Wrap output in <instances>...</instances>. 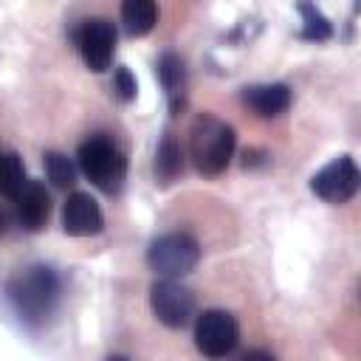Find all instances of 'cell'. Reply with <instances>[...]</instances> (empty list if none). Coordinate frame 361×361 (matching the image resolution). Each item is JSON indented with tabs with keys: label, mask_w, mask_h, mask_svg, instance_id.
<instances>
[{
	"label": "cell",
	"mask_w": 361,
	"mask_h": 361,
	"mask_svg": "<svg viewBox=\"0 0 361 361\" xmlns=\"http://www.w3.org/2000/svg\"><path fill=\"white\" fill-rule=\"evenodd\" d=\"M59 293L62 282L48 265H28L6 282V299L28 327H39L56 310Z\"/></svg>",
	"instance_id": "cell-1"
},
{
	"label": "cell",
	"mask_w": 361,
	"mask_h": 361,
	"mask_svg": "<svg viewBox=\"0 0 361 361\" xmlns=\"http://www.w3.org/2000/svg\"><path fill=\"white\" fill-rule=\"evenodd\" d=\"M234 147H237V133L223 118H217L212 113H200L192 121L189 155H192V164L200 175L214 178V175L226 172V166L234 158Z\"/></svg>",
	"instance_id": "cell-2"
},
{
	"label": "cell",
	"mask_w": 361,
	"mask_h": 361,
	"mask_svg": "<svg viewBox=\"0 0 361 361\" xmlns=\"http://www.w3.org/2000/svg\"><path fill=\"white\" fill-rule=\"evenodd\" d=\"M76 164L93 186H99L107 195H116L124 186L127 178V158L118 149V144L107 135H90L79 144Z\"/></svg>",
	"instance_id": "cell-3"
},
{
	"label": "cell",
	"mask_w": 361,
	"mask_h": 361,
	"mask_svg": "<svg viewBox=\"0 0 361 361\" xmlns=\"http://www.w3.org/2000/svg\"><path fill=\"white\" fill-rule=\"evenodd\" d=\"M200 259V245L186 231H166L155 237L147 248V265L155 276L164 279H180L195 271Z\"/></svg>",
	"instance_id": "cell-4"
},
{
	"label": "cell",
	"mask_w": 361,
	"mask_h": 361,
	"mask_svg": "<svg viewBox=\"0 0 361 361\" xmlns=\"http://www.w3.org/2000/svg\"><path fill=\"white\" fill-rule=\"evenodd\" d=\"M149 307L164 327L183 330L195 319L197 302H195V293L189 288H183L178 279L158 276V282H152V288H149Z\"/></svg>",
	"instance_id": "cell-5"
},
{
	"label": "cell",
	"mask_w": 361,
	"mask_h": 361,
	"mask_svg": "<svg viewBox=\"0 0 361 361\" xmlns=\"http://www.w3.org/2000/svg\"><path fill=\"white\" fill-rule=\"evenodd\" d=\"M240 341V324L228 310L209 307L195 322V347L206 358H226Z\"/></svg>",
	"instance_id": "cell-6"
},
{
	"label": "cell",
	"mask_w": 361,
	"mask_h": 361,
	"mask_svg": "<svg viewBox=\"0 0 361 361\" xmlns=\"http://www.w3.org/2000/svg\"><path fill=\"white\" fill-rule=\"evenodd\" d=\"M361 183V172L355 166V161L350 155H338L330 164H324L313 178H310V192L316 197H322L324 203L341 206L347 200L355 197Z\"/></svg>",
	"instance_id": "cell-7"
},
{
	"label": "cell",
	"mask_w": 361,
	"mask_h": 361,
	"mask_svg": "<svg viewBox=\"0 0 361 361\" xmlns=\"http://www.w3.org/2000/svg\"><path fill=\"white\" fill-rule=\"evenodd\" d=\"M73 42H76V51L87 71L102 73L110 68L113 51H116V28L110 20H102V17L85 20L73 31Z\"/></svg>",
	"instance_id": "cell-8"
},
{
	"label": "cell",
	"mask_w": 361,
	"mask_h": 361,
	"mask_svg": "<svg viewBox=\"0 0 361 361\" xmlns=\"http://www.w3.org/2000/svg\"><path fill=\"white\" fill-rule=\"evenodd\" d=\"M62 228L71 237H90L104 228V214L87 192H71L62 206Z\"/></svg>",
	"instance_id": "cell-9"
},
{
	"label": "cell",
	"mask_w": 361,
	"mask_h": 361,
	"mask_svg": "<svg viewBox=\"0 0 361 361\" xmlns=\"http://www.w3.org/2000/svg\"><path fill=\"white\" fill-rule=\"evenodd\" d=\"M243 104L257 113L259 118H274L290 107V87L282 82H268V85H248L240 93Z\"/></svg>",
	"instance_id": "cell-10"
},
{
	"label": "cell",
	"mask_w": 361,
	"mask_h": 361,
	"mask_svg": "<svg viewBox=\"0 0 361 361\" xmlns=\"http://www.w3.org/2000/svg\"><path fill=\"white\" fill-rule=\"evenodd\" d=\"M14 203H17V217L28 231H39L51 217V195L39 180H25Z\"/></svg>",
	"instance_id": "cell-11"
},
{
	"label": "cell",
	"mask_w": 361,
	"mask_h": 361,
	"mask_svg": "<svg viewBox=\"0 0 361 361\" xmlns=\"http://www.w3.org/2000/svg\"><path fill=\"white\" fill-rule=\"evenodd\" d=\"M158 82L169 99V110L172 116H178L183 110V96H186V62L175 54V51H164L158 56Z\"/></svg>",
	"instance_id": "cell-12"
},
{
	"label": "cell",
	"mask_w": 361,
	"mask_h": 361,
	"mask_svg": "<svg viewBox=\"0 0 361 361\" xmlns=\"http://www.w3.org/2000/svg\"><path fill=\"white\" fill-rule=\"evenodd\" d=\"M183 172V152H180V144L175 138L172 130H164L161 141H158V149H155V178L161 186H169L172 180H178Z\"/></svg>",
	"instance_id": "cell-13"
},
{
	"label": "cell",
	"mask_w": 361,
	"mask_h": 361,
	"mask_svg": "<svg viewBox=\"0 0 361 361\" xmlns=\"http://www.w3.org/2000/svg\"><path fill=\"white\" fill-rule=\"evenodd\" d=\"M121 23L130 37H147L158 23L155 0H121Z\"/></svg>",
	"instance_id": "cell-14"
},
{
	"label": "cell",
	"mask_w": 361,
	"mask_h": 361,
	"mask_svg": "<svg viewBox=\"0 0 361 361\" xmlns=\"http://www.w3.org/2000/svg\"><path fill=\"white\" fill-rule=\"evenodd\" d=\"M296 8L302 14V31H299L302 39H307V42H324V39L333 37V23L322 14V8H316V3L299 0Z\"/></svg>",
	"instance_id": "cell-15"
},
{
	"label": "cell",
	"mask_w": 361,
	"mask_h": 361,
	"mask_svg": "<svg viewBox=\"0 0 361 361\" xmlns=\"http://www.w3.org/2000/svg\"><path fill=\"white\" fill-rule=\"evenodd\" d=\"M25 166L17 152H0V195L3 197H17V192L25 183Z\"/></svg>",
	"instance_id": "cell-16"
},
{
	"label": "cell",
	"mask_w": 361,
	"mask_h": 361,
	"mask_svg": "<svg viewBox=\"0 0 361 361\" xmlns=\"http://www.w3.org/2000/svg\"><path fill=\"white\" fill-rule=\"evenodd\" d=\"M45 175L56 189H71L76 183V166L62 152H45Z\"/></svg>",
	"instance_id": "cell-17"
},
{
	"label": "cell",
	"mask_w": 361,
	"mask_h": 361,
	"mask_svg": "<svg viewBox=\"0 0 361 361\" xmlns=\"http://www.w3.org/2000/svg\"><path fill=\"white\" fill-rule=\"evenodd\" d=\"M113 93H116V99L124 102V104L138 96V82H135V76L130 73L127 65H118V68H116V73H113Z\"/></svg>",
	"instance_id": "cell-18"
},
{
	"label": "cell",
	"mask_w": 361,
	"mask_h": 361,
	"mask_svg": "<svg viewBox=\"0 0 361 361\" xmlns=\"http://www.w3.org/2000/svg\"><path fill=\"white\" fill-rule=\"evenodd\" d=\"M265 158H268V152H262V149H245L243 152V166L248 169V166H259V164H265Z\"/></svg>",
	"instance_id": "cell-19"
},
{
	"label": "cell",
	"mask_w": 361,
	"mask_h": 361,
	"mask_svg": "<svg viewBox=\"0 0 361 361\" xmlns=\"http://www.w3.org/2000/svg\"><path fill=\"white\" fill-rule=\"evenodd\" d=\"M245 358H268V361H274V355L262 353V350H251V353H245Z\"/></svg>",
	"instance_id": "cell-20"
},
{
	"label": "cell",
	"mask_w": 361,
	"mask_h": 361,
	"mask_svg": "<svg viewBox=\"0 0 361 361\" xmlns=\"http://www.w3.org/2000/svg\"><path fill=\"white\" fill-rule=\"evenodd\" d=\"M3 231H6V214L0 212V234H3Z\"/></svg>",
	"instance_id": "cell-21"
}]
</instances>
